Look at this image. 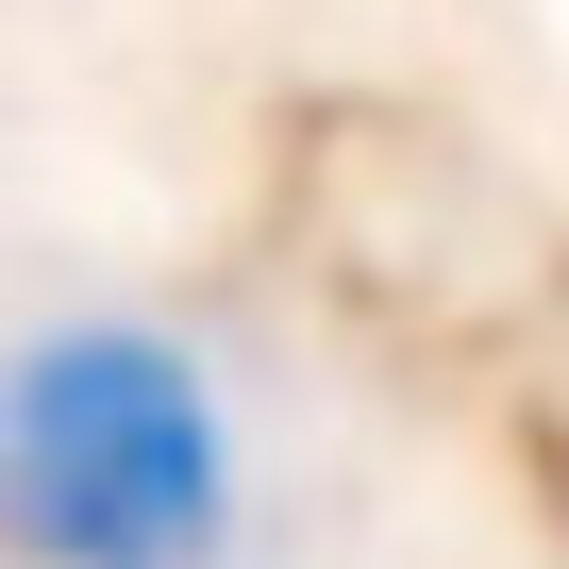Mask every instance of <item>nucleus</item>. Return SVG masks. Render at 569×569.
<instances>
[{
	"label": "nucleus",
	"instance_id": "obj_1",
	"mask_svg": "<svg viewBox=\"0 0 569 569\" xmlns=\"http://www.w3.org/2000/svg\"><path fill=\"white\" fill-rule=\"evenodd\" d=\"M0 519L51 569H168L218 536V402L168 336H34L0 402Z\"/></svg>",
	"mask_w": 569,
	"mask_h": 569
}]
</instances>
